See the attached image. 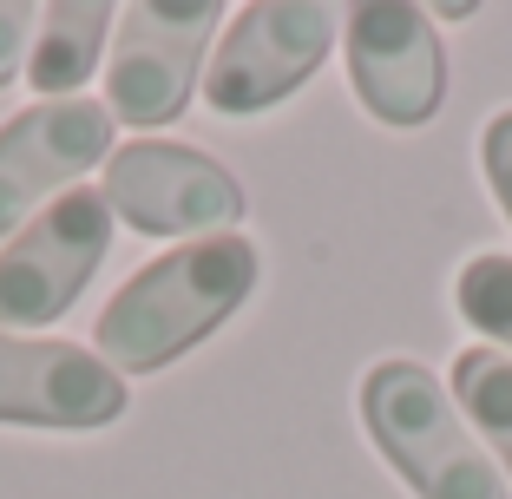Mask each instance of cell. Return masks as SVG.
Here are the masks:
<instances>
[{"label":"cell","instance_id":"6da1fadb","mask_svg":"<svg viewBox=\"0 0 512 499\" xmlns=\"http://www.w3.org/2000/svg\"><path fill=\"white\" fill-rule=\"evenodd\" d=\"M256 276H263V257H256V243L237 237V230L204 237V243H178L165 257H151L99 309V329H92L99 362L132 368V375L171 368L178 355H191L204 335L224 329L250 303Z\"/></svg>","mask_w":512,"mask_h":499},{"label":"cell","instance_id":"7a4b0ae2","mask_svg":"<svg viewBox=\"0 0 512 499\" xmlns=\"http://www.w3.org/2000/svg\"><path fill=\"white\" fill-rule=\"evenodd\" d=\"M355 408H362L375 454L421 499H512L486 447L473 440L467 414L453 408V394L421 362H401V355L375 362L362 375Z\"/></svg>","mask_w":512,"mask_h":499},{"label":"cell","instance_id":"3957f363","mask_svg":"<svg viewBox=\"0 0 512 499\" xmlns=\"http://www.w3.org/2000/svg\"><path fill=\"white\" fill-rule=\"evenodd\" d=\"M335 14L329 0H263L230 20L217 40L211 66H204V106L224 119H250V112L283 106L302 79L329 60L335 46Z\"/></svg>","mask_w":512,"mask_h":499},{"label":"cell","instance_id":"277c9868","mask_svg":"<svg viewBox=\"0 0 512 499\" xmlns=\"http://www.w3.org/2000/svg\"><path fill=\"white\" fill-rule=\"evenodd\" d=\"M224 27V0H132L112 33L106 112L138 132L171 125L191 106L204 46Z\"/></svg>","mask_w":512,"mask_h":499},{"label":"cell","instance_id":"5b68a950","mask_svg":"<svg viewBox=\"0 0 512 499\" xmlns=\"http://www.w3.org/2000/svg\"><path fill=\"white\" fill-rule=\"evenodd\" d=\"M112 250V211L99 191L53 197L7 250H0V329H46L73 309L92 270Z\"/></svg>","mask_w":512,"mask_h":499},{"label":"cell","instance_id":"8992f818","mask_svg":"<svg viewBox=\"0 0 512 499\" xmlns=\"http://www.w3.org/2000/svg\"><path fill=\"white\" fill-rule=\"evenodd\" d=\"M106 211L125 217L138 237H224L243 217V184L217 158L138 138L106 158Z\"/></svg>","mask_w":512,"mask_h":499},{"label":"cell","instance_id":"52a82bcc","mask_svg":"<svg viewBox=\"0 0 512 499\" xmlns=\"http://www.w3.org/2000/svg\"><path fill=\"white\" fill-rule=\"evenodd\" d=\"M348 40V86L394 132H414L440 112L447 99V46L434 33L427 7L401 0H362L342 14Z\"/></svg>","mask_w":512,"mask_h":499},{"label":"cell","instance_id":"ba28073f","mask_svg":"<svg viewBox=\"0 0 512 499\" xmlns=\"http://www.w3.org/2000/svg\"><path fill=\"white\" fill-rule=\"evenodd\" d=\"M125 414L119 368L99 362V348L60 335H7L0 329V421L86 434Z\"/></svg>","mask_w":512,"mask_h":499},{"label":"cell","instance_id":"9c48e42d","mask_svg":"<svg viewBox=\"0 0 512 499\" xmlns=\"http://www.w3.org/2000/svg\"><path fill=\"white\" fill-rule=\"evenodd\" d=\"M112 112L99 99H40V106L14 112L0 125V243H14V230L40 211L46 197L92 171L112 152Z\"/></svg>","mask_w":512,"mask_h":499},{"label":"cell","instance_id":"30bf717a","mask_svg":"<svg viewBox=\"0 0 512 499\" xmlns=\"http://www.w3.org/2000/svg\"><path fill=\"white\" fill-rule=\"evenodd\" d=\"M112 14L106 0H60L40 14V33H33V53H27V79L40 86V99H73V86H86L99 53H106Z\"/></svg>","mask_w":512,"mask_h":499},{"label":"cell","instance_id":"8fae6325","mask_svg":"<svg viewBox=\"0 0 512 499\" xmlns=\"http://www.w3.org/2000/svg\"><path fill=\"white\" fill-rule=\"evenodd\" d=\"M453 408H467L473 434L512 473V355H499V348H460L453 355Z\"/></svg>","mask_w":512,"mask_h":499},{"label":"cell","instance_id":"7c38bea8","mask_svg":"<svg viewBox=\"0 0 512 499\" xmlns=\"http://www.w3.org/2000/svg\"><path fill=\"white\" fill-rule=\"evenodd\" d=\"M453 309L467 329H480L486 342H499V355L512 348V257L486 250V257H467L460 276H453Z\"/></svg>","mask_w":512,"mask_h":499},{"label":"cell","instance_id":"4fadbf2b","mask_svg":"<svg viewBox=\"0 0 512 499\" xmlns=\"http://www.w3.org/2000/svg\"><path fill=\"white\" fill-rule=\"evenodd\" d=\"M480 165H486V184H493L499 211H506V224H512V106L486 119V132H480Z\"/></svg>","mask_w":512,"mask_h":499},{"label":"cell","instance_id":"5bb4252c","mask_svg":"<svg viewBox=\"0 0 512 499\" xmlns=\"http://www.w3.org/2000/svg\"><path fill=\"white\" fill-rule=\"evenodd\" d=\"M33 27H40V7L27 0H0V86L20 73V60L33 53Z\"/></svg>","mask_w":512,"mask_h":499}]
</instances>
